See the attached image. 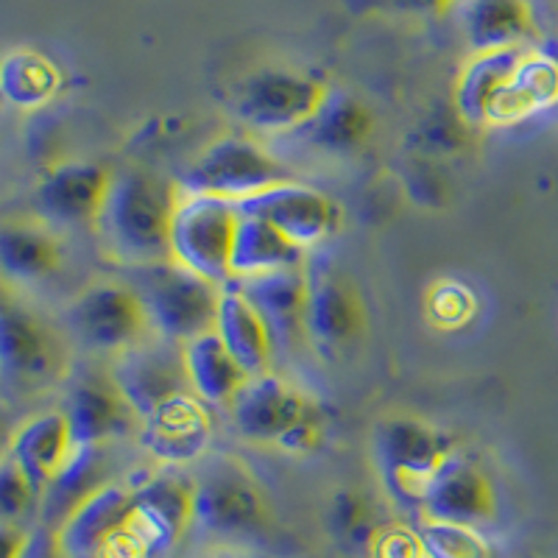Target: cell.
<instances>
[{
  "label": "cell",
  "mask_w": 558,
  "mask_h": 558,
  "mask_svg": "<svg viewBox=\"0 0 558 558\" xmlns=\"http://www.w3.org/2000/svg\"><path fill=\"white\" fill-rule=\"evenodd\" d=\"M268 502L260 486L227 456L207 458L193 477L191 527L209 539H252L268 527Z\"/></svg>",
  "instance_id": "5b68a950"
},
{
  "label": "cell",
  "mask_w": 558,
  "mask_h": 558,
  "mask_svg": "<svg viewBox=\"0 0 558 558\" xmlns=\"http://www.w3.org/2000/svg\"><path fill=\"white\" fill-rule=\"evenodd\" d=\"M277 447L286 456H313V452L322 447V425L313 413H307L305 418H299L296 425L279 438Z\"/></svg>",
  "instance_id": "f35d334b"
},
{
  "label": "cell",
  "mask_w": 558,
  "mask_h": 558,
  "mask_svg": "<svg viewBox=\"0 0 558 558\" xmlns=\"http://www.w3.org/2000/svg\"><path fill=\"white\" fill-rule=\"evenodd\" d=\"M291 179L288 168L260 140L227 134L213 140L179 177V193H209L229 202H243L271 184Z\"/></svg>",
  "instance_id": "9c48e42d"
},
{
  "label": "cell",
  "mask_w": 558,
  "mask_h": 558,
  "mask_svg": "<svg viewBox=\"0 0 558 558\" xmlns=\"http://www.w3.org/2000/svg\"><path fill=\"white\" fill-rule=\"evenodd\" d=\"M179 187L143 168L112 173L96 229L123 266L168 260V229Z\"/></svg>",
  "instance_id": "6da1fadb"
},
{
  "label": "cell",
  "mask_w": 558,
  "mask_h": 558,
  "mask_svg": "<svg viewBox=\"0 0 558 558\" xmlns=\"http://www.w3.org/2000/svg\"><path fill=\"white\" fill-rule=\"evenodd\" d=\"M64 418H68L73 445H112L118 438L137 430L140 422L107 375H82L64 393Z\"/></svg>",
  "instance_id": "e0dca14e"
},
{
  "label": "cell",
  "mask_w": 558,
  "mask_h": 558,
  "mask_svg": "<svg viewBox=\"0 0 558 558\" xmlns=\"http://www.w3.org/2000/svg\"><path fill=\"white\" fill-rule=\"evenodd\" d=\"M445 14L472 53L522 48L536 34L527 0H450Z\"/></svg>",
  "instance_id": "44dd1931"
},
{
  "label": "cell",
  "mask_w": 558,
  "mask_h": 558,
  "mask_svg": "<svg viewBox=\"0 0 558 558\" xmlns=\"http://www.w3.org/2000/svg\"><path fill=\"white\" fill-rule=\"evenodd\" d=\"M68 327L84 349L112 357L151 336L143 305L126 279H104L84 288L70 302Z\"/></svg>",
  "instance_id": "30bf717a"
},
{
  "label": "cell",
  "mask_w": 558,
  "mask_h": 558,
  "mask_svg": "<svg viewBox=\"0 0 558 558\" xmlns=\"http://www.w3.org/2000/svg\"><path fill=\"white\" fill-rule=\"evenodd\" d=\"M62 266V246L45 227L3 223L0 227V274L20 286L53 277Z\"/></svg>",
  "instance_id": "4dcf8cb0"
},
{
  "label": "cell",
  "mask_w": 558,
  "mask_h": 558,
  "mask_svg": "<svg viewBox=\"0 0 558 558\" xmlns=\"http://www.w3.org/2000/svg\"><path fill=\"white\" fill-rule=\"evenodd\" d=\"M380 527L383 525H377L375 520V508L363 492L341 488L332 495L330 508H327V531L338 547L349 553L368 550Z\"/></svg>",
  "instance_id": "1f68e13d"
},
{
  "label": "cell",
  "mask_w": 558,
  "mask_h": 558,
  "mask_svg": "<svg viewBox=\"0 0 558 558\" xmlns=\"http://www.w3.org/2000/svg\"><path fill=\"white\" fill-rule=\"evenodd\" d=\"M132 527V486L109 481L64 517L53 531L62 558H107L114 542Z\"/></svg>",
  "instance_id": "9a60e30c"
},
{
  "label": "cell",
  "mask_w": 558,
  "mask_h": 558,
  "mask_svg": "<svg viewBox=\"0 0 558 558\" xmlns=\"http://www.w3.org/2000/svg\"><path fill=\"white\" fill-rule=\"evenodd\" d=\"M73 450L68 418L62 411L37 413L12 433L9 458L20 466V472L32 483L34 495L43 500L45 488L51 486L57 472L62 470L64 458Z\"/></svg>",
  "instance_id": "cb8c5ba5"
},
{
  "label": "cell",
  "mask_w": 558,
  "mask_h": 558,
  "mask_svg": "<svg viewBox=\"0 0 558 558\" xmlns=\"http://www.w3.org/2000/svg\"><path fill=\"white\" fill-rule=\"evenodd\" d=\"M413 531L422 558H495V547L483 536L481 527L422 517Z\"/></svg>",
  "instance_id": "d6a6232c"
},
{
  "label": "cell",
  "mask_w": 558,
  "mask_h": 558,
  "mask_svg": "<svg viewBox=\"0 0 558 558\" xmlns=\"http://www.w3.org/2000/svg\"><path fill=\"white\" fill-rule=\"evenodd\" d=\"M209 436L213 422L196 393H184L171 405L159 408L137 427V445L168 466H182L207 456Z\"/></svg>",
  "instance_id": "ffe728a7"
},
{
  "label": "cell",
  "mask_w": 558,
  "mask_h": 558,
  "mask_svg": "<svg viewBox=\"0 0 558 558\" xmlns=\"http://www.w3.org/2000/svg\"><path fill=\"white\" fill-rule=\"evenodd\" d=\"M536 51H542L547 59H553V62L558 64V28H553V32L542 39V45Z\"/></svg>",
  "instance_id": "b9f144b4"
},
{
  "label": "cell",
  "mask_w": 558,
  "mask_h": 558,
  "mask_svg": "<svg viewBox=\"0 0 558 558\" xmlns=\"http://www.w3.org/2000/svg\"><path fill=\"white\" fill-rule=\"evenodd\" d=\"M525 48H506V51L472 53L470 62L463 64L452 87V109L470 129L488 126V107L511 78L520 64Z\"/></svg>",
  "instance_id": "4316f807"
},
{
  "label": "cell",
  "mask_w": 558,
  "mask_h": 558,
  "mask_svg": "<svg viewBox=\"0 0 558 558\" xmlns=\"http://www.w3.org/2000/svg\"><path fill=\"white\" fill-rule=\"evenodd\" d=\"M307 252L286 238L271 223L260 218L241 216L232 241V257H229V274L232 279L260 277L271 271H288V268H305Z\"/></svg>",
  "instance_id": "83f0119b"
},
{
  "label": "cell",
  "mask_w": 558,
  "mask_h": 558,
  "mask_svg": "<svg viewBox=\"0 0 558 558\" xmlns=\"http://www.w3.org/2000/svg\"><path fill=\"white\" fill-rule=\"evenodd\" d=\"M32 533L23 531L17 522H0V558H23Z\"/></svg>",
  "instance_id": "ab89813d"
},
{
  "label": "cell",
  "mask_w": 558,
  "mask_h": 558,
  "mask_svg": "<svg viewBox=\"0 0 558 558\" xmlns=\"http://www.w3.org/2000/svg\"><path fill=\"white\" fill-rule=\"evenodd\" d=\"M296 132L302 134V140L313 151L347 157V154H355L366 146L372 132H375V114L352 89L330 87L322 107Z\"/></svg>",
  "instance_id": "7402d4cb"
},
{
  "label": "cell",
  "mask_w": 558,
  "mask_h": 558,
  "mask_svg": "<svg viewBox=\"0 0 558 558\" xmlns=\"http://www.w3.org/2000/svg\"><path fill=\"white\" fill-rule=\"evenodd\" d=\"M327 84L313 73L282 64L254 70L235 87L232 112L257 134L296 132L313 118L327 96Z\"/></svg>",
  "instance_id": "ba28073f"
},
{
  "label": "cell",
  "mask_w": 558,
  "mask_h": 558,
  "mask_svg": "<svg viewBox=\"0 0 558 558\" xmlns=\"http://www.w3.org/2000/svg\"><path fill=\"white\" fill-rule=\"evenodd\" d=\"M372 558H422L416 531L405 525H386L377 531L375 542L368 547Z\"/></svg>",
  "instance_id": "8d00e7d4"
},
{
  "label": "cell",
  "mask_w": 558,
  "mask_h": 558,
  "mask_svg": "<svg viewBox=\"0 0 558 558\" xmlns=\"http://www.w3.org/2000/svg\"><path fill=\"white\" fill-rule=\"evenodd\" d=\"M405 187L413 202L427 209H441L450 198V182L430 166V159H411L408 162Z\"/></svg>",
  "instance_id": "e575fe53"
},
{
  "label": "cell",
  "mask_w": 558,
  "mask_h": 558,
  "mask_svg": "<svg viewBox=\"0 0 558 558\" xmlns=\"http://www.w3.org/2000/svg\"><path fill=\"white\" fill-rule=\"evenodd\" d=\"M193 522V481L179 472H157L132 486V531L146 556H166Z\"/></svg>",
  "instance_id": "4fadbf2b"
},
{
  "label": "cell",
  "mask_w": 558,
  "mask_h": 558,
  "mask_svg": "<svg viewBox=\"0 0 558 558\" xmlns=\"http://www.w3.org/2000/svg\"><path fill=\"white\" fill-rule=\"evenodd\" d=\"M450 452L445 436L416 416H386L372 433V456L383 486L393 500L416 511Z\"/></svg>",
  "instance_id": "52a82bcc"
},
{
  "label": "cell",
  "mask_w": 558,
  "mask_h": 558,
  "mask_svg": "<svg viewBox=\"0 0 558 558\" xmlns=\"http://www.w3.org/2000/svg\"><path fill=\"white\" fill-rule=\"evenodd\" d=\"M227 413L238 436L254 445L277 447L279 438L311 413V405L291 380L279 377L277 372H266L243 383Z\"/></svg>",
  "instance_id": "2e32d148"
},
{
  "label": "cell",
  "mask_w": 558,
  "mask_h": 558,
  "mask_svg": "<svg viewBox=\"0 0 558 558\" xmlns=\"http://www.w3.org/2000/svg\"><path fill=\"white\" fill-rule=\"evenodd\" d=\"M64 375V349L57 332L17 296L0 288V391L28 400Z\"/></svg>",
  "instance_id": "277c9868"
},
{
  "label": "cell",
  "mask_w": 558,
  "mask_h": 558,
  "mask_svg": "<svg viewBox=\"0 0 558 558\" xmlns=\"http://www.w3.org/2000/svg\"><path fill=\"white\" fill-rule=\"evenodd\" d=\"M9 441H12V436L7 438V427H3V418H0V447H3V445L9 447Z\"/></svg>",
  "instance_id": "7bdbcfd3"
},
{
  "label": "cell",
  "mask_w": 558,
  "mask_h": 558,
  "mask_svg": "<svg viewBox=\"0 0 558 558\" xmlns=\"http://www.w3.org/2000/svg\"><path fill=\"white\" fill-rule=\"evenodd\" d=\"M109 483V445H84L70 450L62 470L45 488L43 517L48 525L59 527L64 517L76 506H82L93 492Z\"/></svg>",
  "instance_id": "f1b7e54d"
},
{
  "label": "cell",
  "mask_w": 558,
  "mask_h": 558,
  "mask_svg": "<svg viewBox=\"0 0 558 558\" xmlns=\"http://www.w3.org/2000/svg\"><path fill=\"white\" fill-rule=\"evenodd\" d=\"M109 377L137 422H146L159 408L171 405L184 393H193L184 375L182 347L157 336L143 338L126 352L114 355L109 363Z\"/></svg>",
  "instance_id": "8fae6325"
},
{
  "label": "cell",
  "mask_w": 558,
  "mask_h": 558,
  "mask_svg": "<svg viewBox=\"0 0 558 558\" xmlns=\"http://www.w3.org/2000/svg\"><path fill=\"white\" fill-rule=\"evenodd\" d=\"M305 336L327 361H338L363 341L368 313L363 293L330 243L307 252Z\"/></svg>",
  "instance_id": "3957f363"
},
{
  "label": "cell",
  "mask_w": 558,
  "mask_h": 558,
  "mask_svg": "<svg viewBox=\"0 0 558 558\" xmlns=\"http://www.w3.org/2000/svg\"><path fill=\"white\" fill-rule=\"evenodd\" d=\"M238 213L271 223L305 252L330 243L341 227V207L324 191L296 179H286L243 198L238 202Z\"/></svg>",
  "instance_id": "7c38bea8"
},
{
  "label": "cell",
  "mask_w": 558,
  "mask_h": 558,
  "mask_svg": "<svg viewBox=\"0 0 558 558\" xmlns=\"http://www.w3.org/2000/svg\"><path fill=\"white\" fill-rule=\"evenodd\" d=\"M553 107H558V64L542 51H525L488 107V126H514Z\"/></svg>",
  "instance_id": "d4e9b609"
},
{
  "label": "cell",
  "mask_w": 558,
  "mask_h": 558,
  "mask_svg": "<svg viewBox=\"0 0 558 558\" xmlns=\"http://www.w3.org/2000/svg\"><path fill=\"white\" fill-rule=\"evenodd\" d=\"M148 318L151 336L168 343L193 341L216 327L221 288L168 260L129 266L126 277Z\"/></svg>",
  "instance_id": "7a4b0ae2"
},
{
  "label": "cell",
  "mask_w": 558,
  "mask_h": 558,
  "mask_svg": "<svg viewBox=\"0 0 558 558\" xmlns=\"http://www.w3.org/2000/svg\"><path fill=\"white\" fill-rule=\"evenodd\" d=\"M472 311H475V299L463 286L456 282H445L438 286L430 296V313L433 322L445 324V327H456V324L470 322Z\"/></svg>",
  "instance_id": "d590c367"
},
{
  "label": "cell",
  "mask_w": 558,
  "mask_h": 558,
  "mask_svg": "<svg viewBox=\"0 0 558 558\" xmlns=\"http://www.w3.org/2000/svg\"><path fill=\"white\" fill-rule=\"evenodd\" d=\"M39 497L12 458L0 461V522H17L32 511Z\"/></svg>",
  "instance_id": "836d02e7"
},
{
  "label": "cell",
  "mask_w": 558,
  "mask_h": 558,
  "mask_svg": "<svg viewBox=\"0 0 558 558\" xmlns=\"http://www.w3.org/2000/svg\"><path fill=\"white\" fill-rule=\"evenodd\" d=\"M238 221V202L209 193H179L168 229V257L213 286H227Z\"/></svg>",
  "instance_id": "8992f818"
},
{
  "label": "cell",
  "mask_w": 558,
  "mask_h": 558,
  "mask_svg": "<svg viewBox=\"0 0 558 558\" xmlns=\"http://www.w3.org/2000/svg\"><path fill=\"white\" fill-rule=\"evenodd\" d=\"M57 556V542H53V533L37 531L32 533V542H28L23 558H53Z\"/></svg>",
  "instance_id": "60d3db41"
},
{
  "label": "cell",
  "mask_w": 558,
  "mask_h": 558,
  "mask_svg": "<svg viewBox=\"0 0 558 558\" xmlns=\"http://www.w3.org/2000/svg\"><path fill=\"white\" fill-rule=\"evenodd\" d=\"M466 123L458 118V112L452 109V114H438L430 118V123L425 126L427 137V151H458L463 146L461 134L466 132Z\"/></svg>",
  "instance_id": "74e56055"
},
{
  "label": "cell",
  "mask_w": 558,
  "mask_h": 558,
  "mask_svg": "<svg viewBox=\"0 0 558 558\" xmlns=\"http://www.w3.org/2000/svg\"><path fill=\"white\" fill-rule=\"evenodd\" d=\"M418 514L481 527L497 517V492L481 466L450 452L441 470L433 475Z\"/></svg>",
  "instance_id": "ac0fdd59"
},
{
  "label": "cell",
  "mask_w": 558,
  "mask_h": 558,
  "mask_svg": "<svg viewBox=\"0 0 558 558\" xmlns=\"http://www.w3.org/2000/svg\"><path fill=\"white\" fill-rule=\"evenodd\" d=\"M182 361L184 375H187V383H191V391L207 408H221V411H227L229 402L235 400V393L248 380L246 372L238 366L235 357L229 355V349L216 336V330H209L204 336L193 338V341L182 343Z\"/></svg>",
  "instance_id": "484cf974"
},
{
  "label": "cell",
  "mask_w": 558,
  "mask_h": 558,
  "mask_svg": "<svg viewBox=\"0 0 558 558\" xmlns=\"http://www.w3.org/2000/svg\"><path fill=\"white\" fill-rule=\"evenodd\" d=\"M62 89V70L34 48H14L0 57V101L20 112L48 107Z\"/></svg>",
  "instance_id": "f546056e"
},
{
  "label": "cell",
  "mask_w": 558,
  "mask_h": 558,
  "mask_svg": "<svg viewBox=\"0 0 558 558\" xmlns=\"http://www.w3.org/2000/svg\"><path fill=\"white\" fill-rule=\"evenodd\" d=\"M243 296L252 302L257 316L266 324L274 343V355L293 352L307 341L305 336V268L260 274V277L235 279Z\"/></svg>",
  "instance_id": "d6986e66"
},
{
  "label": "cell",
  "mask_w": 558,
  "mask_h": 558,
  "mask_svg": "<svg viewBox=\"0 0 558 558\" xmlns=\"http://www.w3.org/2000/svg\"><path fill=\"white\" fill-rule=\"evenodd\" d=\"M216 336L221 338L229 355L235 357L238 366L246 372V377H257L271 372L274 366V343L268 336L266 324L257 316L241 286L235 279H229L221 286L218 293V311H216Z\"/></svg>",
  "instance_id": "603a6c76"
},
{
  "label": "cell",
  "mask_w": 558,
  "mask_h": 558,
  "mask_svg": "<svg viewBox=\"0 0 558 558\" xmlns=\"http://www.w3.org/2000/svg\"><path fill=\"white\" fill-rule=\"evenodd\" d=\"M112 171L93 159H62L39 179L34 204L45 223L53 227H96Z\"/></svg>",
  "instance_id": "5bb4252c"
}]
</instances>
